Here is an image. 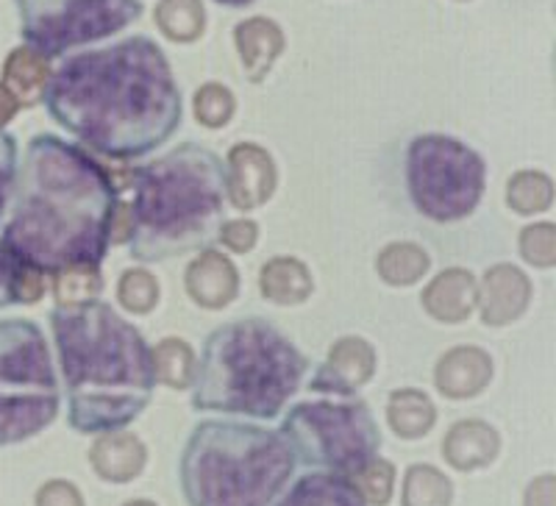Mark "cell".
Instances as JSON below:
<instances>
[{
  "label": "cell",
  "mask_w": 556,
  "mask_h": 506,
  "mask_svg": "<svg viewBox=\"0 0 556 506\" xmlns=\"http://www.w3.org/2000/svg\"><path fill=\"white\" fill-rule=\"evenodd\" d=\"M501 451V437L484 420H459L448 429L443 440V456L451 468L468 473V470L486 468L495 463Z\"/></svg>",
  "instance_id": "19"
},
{
  "label": "cell",
  "mask_w": 556,
  "mask_h": 506,
  "mask_svg": "<svg viewBox=\"0 0 556 506\" xmlns=\"http://www.w3.org/2000/svg\"><path fill=\"white\" fill-rule=\"evenodd\" d=\"M479 301V281L465 267H445L424 287L420 304L437 324H465Z\"/></svg>",
  "instance_id": "16"
},
{
  "label": "cell",
  "mask_w": 556,
  "mask_h": 506,
  "mask_svg": "<svg viewBox=\"0 0 556 506\" xmlns=\"http://www.w3.org/2000/svg\"><path fill=\"white\" fill-rule=\"evenodd\" d=\"M123 506H156V504L148 498H137V501H128V504H123Z\"/></svg>",
  "instance_id": "42"
},
{
  "label": "cell",
  "mask_w": 556,
  "mask_h": 506,
  "mask_svg": "<svg viewBox=\"0 0 556 506\" xmlns=\"http://www.w3.org/2000/svg\"><path fill=\"white\" fill-rule=\"evenodd\" d=\"M37 506H84L81 490L73 484V481L53 479L45 481L42 488L37 490V498H34Z\"/></svg>",
  "instance_id": "36"
},
{
  "label": "cell",
  "mask_w": 556,
  "mask_h": 506,
  "mask_svg": "<svg viewBox=\"0 0 556 506\" xmlns=\"http://www.w3.org/2000/svg\"><path fill=\"white\" fill-rule=\"evenodd\" d=\"M518 248L526 265L548 270L556 265V226L554 223H531L520 231Z\"/></svg>",
  "instance_id": "33"
},
{
  "label": "cell",
  "mask_w": 556,
  "mask_h": 506,
  "mask_svg": "<svg viewBox=\"0 0 556 506\" xmlns=\"http://www.w3.org/2000/svg\"><path fill=\"white\" fill-rule=\"evenodd\" d=\"M276 506H367L354 479L331 470L301 476Z\"/></svg>",
  "instance_id": "21"
},
{
  "label": "cell",
  "mask_w": 556,
  "mask_h": 506,
  "mask_svg": "<svg viewBox=\"0 0 556 506\" xmlns=\"http://www.w3.org/2000/svg\"><path fill=\"white\" fill-rule=\"evenodd\" d=\"M128 240H131V212H128V203L117 201L109 242H112V245H123V242H128Z\"/></svg>",
  "instance_id": "39"
},
{
  "label": "cell",
  "mask_w": 556,
  "mask_h": 506,
  "mask_svg": "<svg viewBox=\"0 0 556 506\" xmlns=\"http://www.w3.org/2000/svg\"><path fill=\"white\" fill-rule=\"evenodd\" d=\"M506 206L518 215H543L554 206V181L540 170H518L506 181Z\"/></svg>",
  "instance_id": "27"
},
{
  "label": "cell",
  "mask_w": 556,
  "mask_h": 506,
  "mask_svg": "<svg viewBox=\"0 0 556 506\" xmlns=\"http://www.w3.org/2000/svg\"><path fill=\"white\" fill-rule=\"evenodd\" d=\"M134 203L128 251L137 262H165L201 251L217 231L226 206V162L215 151L181 142L131 173Z\"/></svg>",
  "instance_id": "4"
},
{
  "label": "cell",
  "mask_w": 556,
  "mask_h": 506,
  "mask_svg": "<svg viewBox=\"0 0 556 506\" xmlns=\"http://www.w3.org/2000/svg\"><path fill=\"white\" fill-rule=\"evenodd\" d=\"M278 184L276 159L256 142H237L226 156V198L237 212L265 206Z\"/></svg>",
  "instance_id": "11"
},
{
  "label": "cell",
  "mask_w": 556,
  "mask_h": 506,
  "mask_svg": "<svg viewBox=\"0 0 556 506\" xmlns=\"http://www.w3.org/2000/svg\"><path fill=\"white\" fill-rule=\"evenodd\" d=\"M17 273L20 265L9 256V251L0 245V309L17 304Z\"/></svg>",
  "instance_id": "37"
},
{
  "label": "cell",
  "mask_w": 556,
  "mask_h": 506,
  "mask_svg": "<svg viewBox=\"0 0 556 506\" xmlns=\"http://www.w3.org/2000/svg\"><path fill=\"white\" fill-rule=\"evenodd\" d=\"M17 165V140L0 128V220H3V215L9 210V201H12Z\"/></svg>",
  "instance_id": "34"
},
{
  "label": "cell",
  "mask_w": 556,
  "mask_h": 506,
  "mask_svg": "<svg viewBox=\"0 0 556 506\" xmlns=\"http://www.w3.org/2000/svg\"><path fill=\"white\" fill-rule=\"evenodd\" d=\"M153 23L170 42L190 45L206 31V9L203 0H159Z\"/></svg>",
  "instance_id": "25"
},
{
  "label": "cell",
  "mask_w": 556,
  "mask_h": 506,
  "mask_svg": "<svg viewBox=\"0 0 556 506\" xmlns=\"http://www.w3.org/2000/svg\"><path fill=\"white\" fill-rule=\"evenodd\" d=\"M42 103L89 151L121 162L165 146L184 117L170 62L142 34L70 56L51 73Z\"/></svg>",
  "instance_id": "1"
},
{
  "label": "cell",
  "mask_w": 556,
  "mask_h": 506,
  "mask_svg": "<svg viewBox=\"0 0 556 506\" xmlns=\"http://www.w3.org/2000/svg\"><path fill=\"white\" fill-rule=\"evenodd\" d=\"M153 356V376L170 390H187L195 379V351L181 337H165L156 342V349H151Z\"/></svg>",
  "instance_id": "26"
},
{
  "label": "cell",
  "mask_w": 556,
  "mask_h": 506,
  "mask_svg": "<svg viewBox=\"0 0 556 506\" xmlns=\"http://www.w3.org/2000/svg\"><path fill=\"white\" fill-rule=\"evenodd\" d=\"M51 73L53 71L48 59H42L39 53H34L31 48L23 45V48H14L7 56V62H3V73H0L3 81L0 84L12 92V98L20 106H37V103H42Z\"/></svg>",
  "instance_id": "22"
},
{
  "label": "cell",
  "mask_w": 556,
  "mask_h": 506,
  "mask_svg": "<svg viewBox=\"0 0 556 506\" xmlns=\"http://www.w3.org/2000/svg\"><path fill=\"white\" fill-rule=\"evenodd\" d=\"M117 184L89 151L56 134L31 137L17 165L0 245L37 273L101 265L109 251Z\"/></svg>",
  "instance_id": "2"
},
{
  "label": "cell",
  "mask_w": 556,
  "mask_h": 506,
  "mask_svg": "<svg viewBox=\"0 0 556 506\" xmlns=\"http://www.w3.org/2000/svg\"><path fill=\"white\" fill-rule=\"evenodd\" d=\"M431 260L426 248L415 242H390L376 256V273L390 287H412L429 273Z\"/></svg>",
  "instance_id": "24"
},
{
  "label": "cell",
  "mask_w": 556,
  "mask_h": 506,
  "mask_svg": "<svg viewBox=\"0 0 556 506\" xmlns=\"http://www.w3.org/2000/svg\"><path fill=\"white\" fill-rule=\"evenodd\" d=\"M281 434L298 463L331 473L354 476L379 456L381 434L365 401H312L298 404L281 420Z\"/></svg>",
  "instance_id": "9"
},
{
  "label": "cell",
  "mask_w": 556,
  "mask_h": 506,
  "mask_svg": "<svg viewBox=\"0 0 556 506\" xmlns=\"http://www.w3.org/2000/svg\"><path fill=\"white\" fill-rule=\"evenodd\" d=\"M523 506H556V479L554 473H543L526 488Z\"/></svg>",
  "instance_id": "38"
},
{
  "label": "cell",
  "mask_w": 556,
  "mask_h": 506,
  "mask_svg": "<svg viewBox=\"0 0 556 506\" xmlns=\"http://www.w3.org/2000/svg\"><path fill=\"white\" fill-rule=\"evenodd\" d=\"M159 281L146 267H128L117 281V301L131 315H148L159 306Z\"/></svg>",
  "instance_id": "31"
},
{
  "label": "cell",
  "mask_w": 556,
  "mask_h": 506,
  "mask_svg": "<svg viewBox=\"0 0 556 506\" xmlns=\"http://www.w3.org/2000/svg\"><path fill=\"white\" fill-rule=\"evenodd\" d=\"M387 423L401 440H420L429 434L437 423V406L420 390H395L387 399Z\"/></svg>",
  "instance_id": "23"
},
{
  "label": "cell",
  "mask_w": 556,
  "mask_h": 506,
  "mask_svg": "<svg viewBox=\"0 0 556 506\" xmlns=\"http://www.w3.org/2000/svg\"><path fill=\"white\" fill-rule=\"evenodd\" d=\"M217 240L223 242V248H228L231 253H251L260 240V226L253 220H226L217 231Z\"/></svg>",
  "instance_id": "35"
},
{
  "label": "cell",
  "mask_w": 556,
  "mask_h": 506,
  "mask_svg": "<svg viewBox=\"0 0 556 506\" xmlns=\"http://www.w3.org/2000/svg\"><path fill=\"white\" fill-rule=\"evenodd\" d=\"M53 345L67 387V420L78 434L121 431L153 399V356L146 337L103 301L53 306Z\"/></svg>",
  "instance_id": "3"
},
{
  "label": "cell",
  "mask_w": 556,
  "mask_h": 506,
  "mask_svg": "<svg viewBox=\"0 0 556 506\" xmlns=\"http://www.w3.org/2000/svg\"><path fill=\"white\" fill-rule=\"evenodd\" d=\"M404 178L409 201L434 223H459L476 212L484 198V159L448 134H417L404 153Z\"/></svg>",
  "instance_id": "8"
},
{
  "label": "cell",
  "mask_w": 556,
  "mask_h": 506,
  "mask_svg": "<svg viewBox=\"0 0 556 506\" xmlns=\"http://www.w3.org/2000/svg\"><path fill=\"white\" fill-rule=\"evenodd\" d=\"M493 381V359L484 349L476 345H456L445 351L434 367L437 390L451 401L476 399Z\"/></svg>",
  "instance_id": "15"
},
{
  "label": "cell",
  "mask_w": 556,
  "mask_h": 506,
  "mask_svg": "<svg viewBox=\"0 0 556 506\" xmlns=\"http://www.w3.org/2000/svg\"><path fill=\"white\" fill-rule=\"evenodd\" d=\"M20 37L42 59L126 31L146 12L142 0H14Z\"/></svg>",
  "instance_id": "10"
},
{
  "label": "cell",
  "mask_w": 556,
  "mask_h": 506,
  "mask_svg": "<svg viewBox=\"0 0 556 506\" xmlns=\"http://www.w3.org/2000/svg\"><path fill=\"white\" fill-rule=\"evenodd\" d=\"M531 304V281L520 267L501 265L486 267L484 279L479 284L481 324L484 326H509L526 315Z\"/></svg>",
  "instance_id": "13"
},
{
  "label": "cell",
  "mask_w": 556,
  "mask_h": 506,
  "mask_svg": "<svg viewBox=\"0 0 556 506\" xmlns=\"http://www.w3.org/2000/svg\"><path fill=\"white\" fill-rule=\"evenodd\" d=\"M285 31L270 17H248L235 26V48L251 84H262L270 76L273 64L285 53Z\"/></svg>",
  "instance_id": "17"
},
{
  "label": "cell",
  "mask_w": 556,
  "mask_h": 506,
  "mask_svg": "<svg viewBox=\"0 0 556 506\" xmlns=\"http://www.w3.org/2000/svg\"><path fill=\"white\" fill-rule=\"evenodd\" d=\"M101 292V265H70L53 273V295H56L59 304H89V301H98Z\"/></svg>",
  "instance_id": "29"
},
{
  "label": "cell",
  "mask_w": 556,
  "mask_h": 506,
  "mask_svg": "<svg viewBox=\"0 0 556 506\" xmlns=\"http://www.w3.org/2000/svg\"><path fill=\"white\" fill-rule=\"evenodd\" d=\"M217 7H226V9H245L251 7L253 0H215Z\"/></svg>",
  "instance_id": "41"
},
{
  "label": "cell",
  "mask_w": 556,
  "mask_h": 506,
  "mask_svg": "<svg viewBox=\"0 0 556 506\" xmlns=\"http://www.w3.org/2000/svg\"><path fill=\"white\" fill-rule=\"evenodd\" d=\"M295 454L281 431L235 420H203L181 451L187 506H270L295 473Z\"/></svg>",
  "instance_id": "6"
},
{
  "label": "cell",
  "mask_w": 556,
  "mask_h": 506,
  "mask_svg": "<svg viewBox=\"0 0 556 506\" xmlns=\"http://www.w3.org/2000/svg\"><path fill=\"white\" fill-rule=\"evenodd\" d=\"M20 103L14 101L12 98V92H9L7 87H3V84H0V128L7 126V123H12L14 121V114L20 112Z\"/></svg>",
  "instance_id": "40"
},
{
  "label": "cell",
  "mask_w": 556,
  "mask_h": 506,
  "mask_svg": "<svg viewBox=\"0 0 556 506\" xmlns=\"http://www.w3.org/2000/svg\"><path fill=\"white\" fill-rule=\"evenodd\" d=\"M260 292L276 306H301L315 292V279L295 256H273L260 270Z\"/></svg>",
  "instance_id": "20"
},
{
  "label": "cell",
  "mask_w": 556,
  "mask_h": 506,
  "mask_svg": "<svg viewBox=\"0 0 556 506\" xmlns=\"http://www.w3.org/2000/svg\"><path fill=\"white\" fill-rule=\"evenodd\" d=\"M184 287H187V295L203 309H226L240 295V270L226 253L206 248L184 273Z\"/></svg>",
  "instance_id": "14"
},
{
  "label": "cell",
  "mask_w": 556,
  "mask_h": 506,
  "mask_svg": "<svg viewBox=\"0 0 556 506\" xmlns=\"http://www.w3.org/2000/svg\"><path fill=\"white\" fill-rule=\"evenodd\" d=\"M376 349L365 337H340L329 349V356L315 370L309 390L315 393L354 395L359 387L374 379L376 374Z\"/></svg>",
  "instance_id": "12"
},
{
  "label": "cell",
  "mask_w": 556,
  "mask_h": 506,
  "mask_svg": "<svg viewBox=\"0 0 556 506\" xmlns=\"http://www.w3.org/2000/svg\"><path fill=\"white\" fill-rule=\"evenodd\" d=\"M237 112V98L226 84L206 81L195 89L192 96V114L198 126L203 128H223L231 123Z\"/></svg>",
  "instance_id": "30"
},
{
  "label": "cell",
  "mask_w": 556,
  "mask_h": 506,
  "mask_svg": "<svg viewBox=\"0 0 556 506\" xmlns=\"http://www.w3.org/2000/svg\"><path fill=\"white\" fill-rule=\"evenodd\" d=\"M306 376V356L265 317H240L206 337L192 379V409L270 420Z\"/></svg>",
  "instance_id": "5"
},
{
  "label": "cell",
  "mask_w": 556,
  "mask_h": 506,
  "mask_svg": "<svg viewBox=\"0 0 556 506\" xmlns=\"http://www.w3.org/2000/svg\"><path fill=\"white\" fill-rule=\"evenodd\" d=\"M354 484L367 506H387L392 498V490H395V465L381 459V456H374L365 468L356 470Z\"/></svg>",
  "instance_id": "32"
},
{
  "label": "cell",
  "mask_w": 556,
  "mask_h": 506,
  "mask_svg": "<svg viewBox=\"0 0 556 506\" xmlns=\"http://www.w3.org/2000/svg\"><path fill=\"white\" fill-rule=\"evenodd\" d=\"M454 501V484L443 470H437L434 465L417 463L406 470L404 476V495L401 504L404 506H451Z\"/></svg>",
  "instance_id": "28"
},
{
  "label": "cell",
  "mask_w": 556,
  "mask_h": 506,
  "mask_svg": "<svg viewBox=\"0 0 556 506\" xmlns=\"http://www.w3.org/2000/svg\"><path fill=\"white\" fill-rule=\"evenodd\" d=\"M59 406V379L42 329L28 317L0 320V448L48 429Z\"/></svg>",
  "instance_id": "7"
},
{
  "label": "cell",
  "mask_w": 556,
  "mask_h": 506,
  "mask_svg": "<svg viewBox=\"0 0 556 506\" xmlns=\"http://www.w3.org/2000/svg\"><path fill=\"white\" fill-rule=\"evenodd\" d=\"M462 3H465V0H462Z\"/></svg>",
  "instance_id": "43"
},
{
  "label": "cell",
  "mask_w": 556,
  "mask_h": 506,
  "mask_svg": "<svg viewBox=\"0 0 556 506\" xmlns=\"http://www.w3.org/2000/svg\"><path fill=\"white\" fill-rule=\"evenodd\" d=\"M148 463V448L131 431H106L89 451V465L112 484H128L137 479Z\"/></svg>",
  "instance_id": "18"
}]
</instances>
